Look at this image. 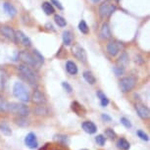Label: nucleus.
Masks as SVG:
<instances>
[{"instance_id":"obj_39","label":"nucleus","mask_w":150,"mask_h":150,"mask_svg":"<svg viewBox=\"0 0 150 150\" xmlns=\"http://www.w3.org/2000/svg\"><path fill=\"white\" fill-rule=\"evenodd\" d=\"M50 1H51V4H54L59 10H63L64 9L63 5L61 4V2L59 1V0H50Z\"/></svg>"},{"instance_id":"obj_6","label":"nucleus","mask_w":150,"mask_h":150,"mask_svg":"<svg viewBox=\"0 0 150 150\" xmlns=\"http://www.w3.org/2000/svg\"><path fill=\"white\" fill-rule=\"evenodd\" d=\"M116 9H117V7L113 3H110L108 1L103 2V3L100 4V6H99V15H100V17L102 19H106L111 16L116 11Z\"/></svg>"},{"instance_id":"obj_26","label":"nucleus","mask_w":150,"mask_h":150,"mask_svg":"<svg viewBox=\"0 0 150 150\" xmlns=\"http://www.w3.org/2000/svg\"><path fill=\"white\" fill-rule=\"evenodd\" d=\"M0 132H2L5 135H11L12 134V131H11L9 125L5 122H2L0 123Z\"/></svg>"},{"instance_id":"obj_4","label":"nucleus","mask_w":150,"mask_h":150,"mask_svg":"<svg viewBox=\"0 0 150 150\" xmlns=\"http://www.w3.org/2000/svg\"><path fill=\"white\" fill-rule=\"evenodd\" d=\"M19 59L21 60L23 63L28 65V66H32L35 68H39L40 63L36 60L35 55L33 53H30L28 51H21L19 53Z\"/></svg>"},{"instance_id":"obj_21","label":"nucleus","mask_w":150,"mask_h":150,"mask_svg":"<svg viewBox=\"0 0 150 150\" xmlns=\"http://www.w3.org/2000/svg\"><path fill=\"white\" fill-rule=\"evenodd\" d=\"M83 79L86 80V83H88L89 84H94L96 83V79L95 77L93 76V74L91 72H89V71H86V72H83Z\"/></svg>"},{"instance_id":"obj_27","label":"nucleus","mask_w":150,"mask_h":150,"mask_svg":"<svg viewBox=\"0 0 150 150\" xmlns=\"http://www.w3.org/2000/svg\"><path fill=\"white\" fill-rule=\"evenodd\" d=\"M8 107H9V103L7 102V100L3 96L0 95V112H8Z\"/></svg>"},{"instance_id":"obj_17","label":"nucleus","mask_w":150,"mask_h":150,"mask_svg":"<svg viewBox=\"0 0 150 150\" xmlns=\"http://www.w3.org/2000/svg\"><path fill=\"white\" fill-rule=\"evenodd\" d=\"M66 70L67 72L72 76H75L78 74V67L76 63H74L73 61H68L66 63Z\"/></svg>"},{"instance_id":"obj_43","label":"nucleus","mask_w":150,"mask_h":150,"mask_svg":"<svg viewBox=\"0 0 150 150\" xmlns=\"http://www.w3.org/2000/svg\"><path fill=\"white\" fill-rule=\"evenodd\" d=\"M107 1H110V0H107Z\"/></svg>"},{"instance_id":"obj_24","label":"nucleus","mask_w":150,"mask_h":150,"mask_svg":"<svg viewBox=\"0 0 150 150\" xmlns=\"http://www.w3.org/2000/svg\"><path fill=\"white\" fill-rule=\"evenodd\" d=\"M96 94H97L98 98L100 99L101 106H102V107H106L107 105H108V104H109V99L107 98V96L104 94V93L101 91V90H98Z\"/></svg>"},{"instance_id":"obj_41","label":"nucleus","mask_w":150,"mask_h":150,"mask_svg":"<svg viewBox=\"0 0 150 150\" xmlns=\"http://www.w3.org/2000/svg\"><path fill=\"white\" fill-rule=\"evenodd\" d=\"M91 1H92V2H98L99 0H91Z\"/></svg>"},{"instance_id":"obj_8","label":"nucleus","mask_w":150,"mask_h":150,"mask_svg":"<svg viewBox=\"0 0 150 150\" xmlns=\"http://www.w3.org/2000/svg\"><path fill=\"white\" fill-rule=\"evenodd\" d=\"M0 33L2 35H4L5 38H8L9 40L16 42V35H15V30L9 26H2L0 27Z\"/></svg>"},{"instance_id":"obj_11","label":"nucleus","mask_w":150,"mask_h":150,"mask_svg":"<svg viewBox=\"0 0 150 150\" xmlns=\"http://www.w3.org/2000/svg\"><path fill=\"white\" fill-rule=\"evenodd\" d=\"M121 48L122 47H121L120 42L112 40L107 44V52H108L111 56L114 57V56H116L119 52L121 51Z\"/></svg>"},{"instance_id":"obj_1","label":"nucleus","mask_w":150,"mask_h":150,"mask_svg":"<svg viewBox=\"0 0 150 150\" xmlns=\"http://www.w3.org/2000/svg\"><path fill=\"white\" fill-rule=\"evenodd\" d=\"M18 70L20 74H21L22 78L25 81H27L30 86H38V77H36V74L30 69V68L26 64H21L18 66Z\"/></svg>"},{"instance_id":"obj_3","label":"nucleus","mask_w":150,"mask_h":150,"mask_svg":"<svg viewBox=\"0 0 150 150\" xmlns=\"http://www.w3.org/2000/svg\"><path fill=\"white\" fill-rule=\"evenodd\" d=\"M8 111L11 112L14 115L21 116V117H27L30 114V109L26 104L17 103V102L10 103L9 107H8Z\"/></svg>"},{"instance_id":"obj_20","label":"nucleus","mask_w":150,"mask_h":150,"mask_svg":"<svg viewBox=\"0 0 150 150\" xmlns=\"http://www.w3.org/2000/svg\"><path fill=\"white\" fill-rule=\"evenodd\" d=\"M42 9H43L44 13L46 14V15H52V14H54L55 12V9H54V7H53V5L51 3H49V2H43V3H42Z\"/></svg>"},{"instance_id":"obj_34","label":"nucleus","mask_w":150,"mask_h":150,"mask_svg":"<svg viewBox=\"0 0 150 150\" xmlns=\"http://www.w3.org/2000/svg\"><path fill=\"white\" fill-rule=\"evenodd\" d=\"M125 69L126 68L123 67V66H120V65H116V66L114 67V73L116 74V76H121L123 75L124 72H125Z\"/></svg>"},{"instance_id":"obj_9","label":"nucleus","mask_w":150,"mask_h":150,"mask_svg":"<svg viewBox=\"0 0 150 150\" xmlns=\"http://www.w3.org/2000/svg\"><path fill=\"white\" fill-rule=\"evenodd\" d=\"M15 35H16V42L21 43L22 45L27 46V47H30V45H32V41H30V39L28 38V36L25 35L22 30H17V32H15Z\"/></svg>"},{"instance_id":"obj_25","label":"nucleus","mask_w":150,"mask_h":150,"mask_svg":"<svg viewBox=\"0 0 150 150\" xmlns=\"http://www.w3.org/2000/svg\"><path fill=\"white\" fill-rule=\"evenodd\" d=\"M15 124L18 125L19 127H28L30 125V121L28 120L26 117H21L19 116V118L15 119Z\"/></svg>"},{"instance_id":"obj_2","label":"nucleus","mask_w":150,"mask_h":150,"mask_svg":"<svg viewBox=\"0 0 150 150\" xmlns=\"http://www.w3.org/2000/svg\"><path fill=\"white\" fill-rule=\"evenodd\" d=\"M13 94L22 102H29L30 101V92L23 83H19V81L15 83L13 86Z\"/></svg>"},{"instance_id":"obj_15","label":"nucleus","mask_w":150,"mask_h":150,"mask_svg":"<svg viewBox=\"0 0 150 150\" xmlns=\"http://www.w3.org/2000/svg\"><path fill=\"white\" fill-rule=\"evenodd\" d=\"M81 127H83V131L86 132H87V134H93L97 132V127H96V125L94 123H92V122H90V121L83 122V125H81Z\"/></svg>"},{"instance_id":"obj_40","label":"nucleus","mask_w":150,"mask_h":150,"mask_svg":"<svg viewBox=\"0 0 150 150\" xmlns=\"http://www.w3.org/2000/svg\"><path fill=\"white\" fill-rule=\"evenodd\" d=\"M101 118H102V120L105 121V122H110V121H111V117L108 116L107 114H102V115H101Z\"/></svg>"},{"instance_id":"obj_19","label":"nucleus","mask_w":150,"mask_h":150,"mask_svg":"<svg viewBox=\"0 0 150 150\" xmlns=\"http://www.w3.org/2000/svg\"><path fill=\"white\" fill-rule=\"evenodd\" d=\"M3 8H4L5 12H6L10 17H15L16 16L17 10H16V8L14 7L12 4H10V3H8V2H6V3L3 4Z\"/></svg>"},{"instance_id":"obj_36","label":"nucleus","mask_w":150,"mask_h":150,"mask_svg":"<svg viewBox=\"0 0 150 150\" xmlns=\"http://www.w3.org/2000/svg\"><path fill=\"white\" fill-rule=\"evenodd\" d=\"M121 124L123 125L125 128H127V129H131L132 128V123L129 122V119H127V118H125V117L121 118Z\"/></svg>"},{"instance_id":"obj_23","label":"nucleus","mask_w":150,"mask_h":150,"mask_svg":"<svg viewBox=\"0 0 150 150\" xmlns=\"http://www.w3.org/2000/svg\"><path fill=\"white\" fill-rule=\"evenodd\" d=\"M117 145L119 148H121L122 150H129L131 148V144L126 138H120L117 142Z\"/></svg>"},{"instance_id":"obj_10","label":"nucleus","mask_w":150,"mask_h":150,"mask_svg":"<svg viewBox=\"0 0 150 150\" xmlns=\"http://www.w3.org/2000/svg\"><path fill=\"white\" fill-rule=\"evenodd\" d=\"M135 110H137L138 116L143 119V120H147L150 117V110L146 105L144 104H137L135 105Z\"/></svg>"},{"instance_id":"obj_30","label":"nucleus","mask_w":150,"mask_h":150,"mask_svg":"<svg viewBox=\"0 0 150 150\" xmlns=\"http://www.w3.org/2000/svg\"><path fill=\"white\" fill-rule=\"evenodd\" d=\"M54 21L56 24L58 25L60 28H64V27H66L67 26V22H66V20H65L63 17L60 16V15H55L54 16Z\"/></svg>"},{"instance_id":"obj_18","label":"nucleus","mask_w":150,"mask_h":150,"mask_svg":"<svg viewBox=\"0 0 150 150\" xmlns=\"http://www.w3.org/2000/svg\"><path fill=\"white\" fill-rule=\"evenodd\" d=\"M62 38H63L64 45H66V46H69V45L72 44V42H73V35H72V33H71L70 30H65V32L63 33V36H62Z\"/></svg>"},{"instance_id":"obj_35","label":"nucleus","mask_w":150,"mask_h":150,"mask_svg":"<svg viewBox=\"0 0 150 150\" xmlns=\"http://www.w3.org/2000/svg\"><path fill=\"white\" fill-rule=\"evenodd\" d=\"M137 137L140 138V139H142L144 141H148L149 140V137L143 131H141V129H138V131L137 132Z\"/></svg>"},{"instance_id":"obj_14","label":"nucleus","mask_w":150,"mask_h":150,"mask_svg":"<svg viewBox=\"0 0 150 150\" xmlns=\"http://www.w3.org/2000/svg\"><path fill=\"white\" fill-rule=\"evenodd\" d=\"M33 102L35 103V104H44L46 102V98H45V95L42 93L40 90L38 89H35L33 91Z\"/></svg>"},{"instance_id":"obj_12","label":"nucleus","mask_w":150,"mask_h":150,"mask_svg":"<svg viewBox=\"0 0 150 150\" xmlns=\"http://www.w3.org/2000/svg\"><path fill=\"white\" fill-rule=\"evenodd\" d=\"M25 143H26V145L30 149L38 148V139H36V135L33 134V132L28 134L27 137H25Z\"/></svg>"},{"instance_id":"obj_32","label":"nucleus","mask_w":150,"mask_h":150,"mask_svg":"<svg viewBox=\"0 0 150 150\" xmlns=\"http://www.w3.org/2000/svg\"><path fill=\"white\" fill-rule=\"evenodd\" d=\"M95 141L97 142L98 145L100 146H104L105 145V142H106V138L104 137L103 134H98L95 137Z\"/></svg>"},{"instance_id":"obj_29","label":"nucleus","mask_w":150,"mask_h":150,"mask_svg":"<svg viewBox=\"0 0 150 150\" xmlns=\"http://www.w3.org/2000/svg\"><path fill=\"white\" fill-rule=\"evenodd\" d=\"M79 30H80L81 33H83V35H87V33H89V28H88V26H87L86 21L81 20V21L80 22V24H79Z\"/></svg>"},{"instance_id":"obj_22","label":"nucleus","mask_w":150,"mask_h":150,"mask_svg":"<svg viewBox=\"0 0 150 150\" xmlns=\"http://www.w3.org/2000/svg\"><path fill=\"white\" fill-rule=\"evenodd\" d=\"M54 140H56L57 142L63 144V145H66V146L69 144V137L64 134H55Z\"/></svg>"},{"instance_id":"obj_28","label":"nucleus","mask_w":150,"mask_h":150,"mask_svg":"<svg viewBox=\"0 0 150 150\" xmlns=\"http://www.w3.org/2000/svg\"><path fill=\"white\" fill-rule=\"evenodd\" d=\"M128 63H129V57H128V55H127V53L124 52L123 54L120 56V58H119L117 64L120 65V66H123V67L126 68L127 64H128Z\"/></svg>"},{"instance_id":"obj_42","label":"nucleus","mask_w":150,"mask_h":150,"mask_svg":"<svg viewBox=\"0 0 150 150\" xmlns=\"http://www.w3.org/2000/svg\"><path fill=\"white\" fill-rule=\"evenodd\" d=\"M81 150H87V149H81Z\"/></svg>"},{"instance_id":"obj_38","label":"nucleus","mask_w":150,"mask_h":150,"mask_svg":"<svg viewBox=\"0 0 150 150\" xmlns=\"http://www.w3.org/2000/svg\"><path fill=\"white\" fill-rule=\"evenodd\" d=\"M62 86H63V88L66 90L68 93H71V92L73 91L72 86H71L69 83H67V81H63V83H62Z\"/></svg>"},{"instance_id":"obj_16","label":"nucleus","mask_w":150,"mask_h":150,"mask_svg":"<svg viewBox=\"0 0 150 150\" xmlns=\"http://www.w3.org/2000/svg\"><path fill=\"white\" fill-rule=\"evenodd\" d=\"M100 36L103 39H109L111 38V30H110L108 23H103L100 29Z\"/></svg>"},{"instance_id":"obj_5","label":"nucleus","mask_w":150,"mask_h":150,"mask_svg":"<svg viewBox=\"0 0 150 150\" xmlns=\"http://www.w3.org/2000/svg\"><path fill=\"white\" fill-rule=\"evenodd\" d=\"M135 83H137L135 78L132 77V76H129V77H125L121 79L120 81H119V86H120V89L122 92L126 93V92L131 91L134 87Z\"/></svg>"},{"instance_id":"obj_13","label":"nucleus","mask_w":150,"mask_h":150,"mask_svg":"<svg viewBox=\"0 0 150 150\" xmlns=\"http://www.w3.org/2000/svg\"><path fill=\"white\" fill-rule=\"evenodd\" d=\"M71 109L73 110L75 114H77L78 116H81V117L86 114V108H84L81 103H79L78 101H74V102H72V104H71Z\"/></svg>"},{"instance_id":"obj_37","label":"nucleus","mask_w":150,"mask_h":150,"mask_svg":"<svg viewBox=\"0 0 150 150\" xmlns=\"http://www.w3.org/2000/svg\"><path fill=\"white\" fill-rule=\"evenodd\" d=\"M33 54L35 55V59L39 62V63H40V64H43V62H44V58H43V56H42V55L40 54V53H39V52L38 51V50H33Z\"/></svg>"},{"instance_id":"obj_31","label":"nucleus","mask_w":150,"mask_h":150,"mask_svg":"<svg viewBox=\"0 0 150 150\" xmlns=\"http://www.w3.org/2000/svg\"><path fill=\"white\" fill-rule=\"evenodd\" d=\"M36 115H45L47 114V109L45 108V106H43L42 104H39V106H38L35 110Z\"/></svg>"},{"instance_id":"obj_7","label":"nucleus","mask_w":150,"mask_h":150,"mask_svg":"<svg viewBox=\"0 0 150 150\" xmlns=\"http://www.w3.org/2000/svg\"><path fill=\"white\" fill-rule=\"evenodd\" d=\"M72 54L75 56L79 61L83 62V63H86L87 60V55H86V50H84V48L81 47V45L78 43L74 44L72 46Z\"/></svg>"},{"instance_id":"obj_33","label":"nucleus","mask_w":150,"mask_h":150,"mask_svg":"<svg viewBox=\"0 0 150 150\" xmlns=\"http://www.w3.org/2000/svg\"><path fill=\"white\" fill-rule=\"evenodd\" d=\"M105 135L107 137H109L110 139H115V138L117 137V134L114 132V129H112L110 128L105 129Z\"/></svg>"}]
</instances>
